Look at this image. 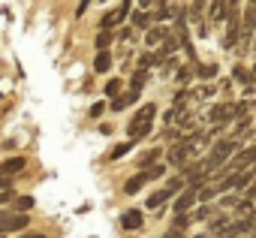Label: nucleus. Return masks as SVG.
Segmentation results:
<instances>
[{
	"label": "nucleus",
	"instance_id": "nucleus-1",
	"mask_svg": "<svg viewBox=\"0 0 256 238\" xmlns=\"http://www.w3.org/2000/svg\"><path fill=\"white\" fill-rule=\"evenodd\" d=\"M154 114H157V106L154 102H145L136 114H133V121L130 127H126V133H130V142H139L151 133V124H154Z\"/></svg>",
	"mask_w": 256,
	"mask_h": 238
},
{
	"label": "nucleus",
	"instance_id": "nucleus-2",
	"mask_svg": "<svg viewBox=\"0 0 256 238\" xmlns=\"http://www.w3.org/2000/svg\"><path fill=\"white\" fill-rule=\"evenodd\" d=\"M232 154H235V142H232V139H220V142L211 148V154L205 157V163H202V175H208V172H214V169L226 166Z\"/></svg>",
	"mask_w": 256,
	"mask_h": 238
},
{
	"label": "nucleus",
	"instance_id": "nucleus-3",
	"mask_svg": "<svg viewBox=\"0 0 256 238\" xmlns=\"http://www.w3.org/2000/svg\"><path fill=\"white\" fill-rule=\"evenodd\" d=\"M256 163V148H244V151H238L226 166H223V172L226 175H235V172H247L250 166Z\"/></svg>",
	"mask_w": 256,
	"mask_h": 238
},
{
	"label": "nucleus",
	"instance_id": "nucleus-4",
	"mask_svg": "<svg viewBox=\"0 0 256 238\" xmlns=\"http://www.w3.org/2000/svg\"><path fill=\"white\" fill-rule=\"evenodd\" d=\"M30 226V217L28 214H16V211H4L0 214V235H6V232H22Z\"/></svg>",
	"mask_w": 256,
	"mask_h": 238
},
{
	"label": "nucleus",
	"instance_id": "nucleus-5",
	"mask_svg": "<svg viewBox=\"0 0 256 238\" xmlns=\"http://www.w3.org/2000/svg\"><path fill=\"white\" fill-rule=\"evenodd\" d=\"M193 154H196V142H193V139H184V142H178V145L169 151V163H172V166H184L187 157H193Z\"/></svg>",
	"mask_w": 256,
	"mask_h": 238
},
{
	"label": "nucleus",
	"instance_id": "nucleus-6",
	"mask_svg": "<svg viewBox=\"0 0 256 238\" xmlns=\"http://www.w3.org/2000/svg\"><path fill=\"white\" fill-rule=\"evenodd\" d=\"M241 112H244V106H214V108L208 112V118H211L217 127H223L226 121H232V118L241 114Z\"/></svg>",
	"mask_w": 256,
	"mask_h": 238
},
{
	"label": "nucleus",
	"instance_id": "nucleus-7",
	"mask_svg": "<svg viewBox=\"0 0 256 238\" xmlns=\"http://www.w3.org/2000/svg\"><path fill=\"white\" fill-rule=\"evenodd\" d=\"M126 12H130V4H120L118 10H112V12H106V16H102V22H100V28L112 34V28H114V24H120V22L126 18Z\"/></svg>",
	"mask_w": 256,
	"mask_h": 238
},
{
	"label": "nucleus",
	"instance_id": "nucleus-8",
	"mask_svg": "<svg viewBox=\"0 0 256 238\" xmlns=\"http://www.w3.org/2000/svg\"><path fill=\"white\" fill-rule=\"evenodd\" d=\"M24 157L22 154H16V157H10V160H4V163H0V175H4V178H12L16 172H22L24 169Z\"/></svg>",
	"mask_w": 256,
	"mask_h": 238
},
{
	"label": "nucleus",
	"instance_id": "nucleus-9",
	"mask_svg": "<svg viewBox=\"0 0 256 238\" xmlns=\"http://www.w3.org/2000/svg\"><path fill=\"white\" fill-rule=\"evenodd\" d=\"M139 226H142V211H139V208L126 211V214L120 217V229H126V232H133V229H139Z\"/></svg>",
	"mask_w": 256,
	"mask_h": 238
},
{
	"label": "nucleus",
	"instance_id": "nucleus-10",
	"mask_svg": "<svg viewBox=\"0 0 256 238\" xmlns=\"http://www.w3.org/2000/svg\"><path fill=\"white\" fill-rule=\"evenodd\" d=\"M256 30V4H247L244 10V40H250Z\"/></svg>",
	"mask_w": 256,
	"mask_h": 238
},
{
	"label": "nucleus",
	"instance_id": "nucleus-11",
	"mask_svg": "<svg viewBox=\"0 0 256 238\" xmlns=\"http://www.w3.org/2000/svg\"><path fill=\"white\" fill-rule=\"evenodd\" d=\"M142 184H148V172H139V175H133L130 181L124 184V193H126V196H136V193L142 190Z\"/></svg>",
	"mask_w": 256,
	"mask_h": 238
},
{
	"label": "nucleus",
	"instance_id": "nucleus-12",
	"mask_svg": "<svg viewBox=\"0 0 256 238\" xmlns=\"http://www.w3.org/2000/svg\"><path fill=\"white\" fill-rule=\"evenodd\" d=\"M208 10H211V22H223V18H229L226 12H232V10H238V6H235V4H211Z\"/></svg>",
	"mask_w": 256,
	"mask_h": 238
},
{
	"label": "nucleus",
	"instance_id": "nucleus-13",
	"mask_svg": "<svg viewBox=\"0 0 256 238\" xmlns=\"http://www.w3.org/2000/svg\"><path fill=\"white\" fill-rule=\"evenodd\" d=\"M169 199H175V196H172V193H169V190L163 187V190H157V193H151V196H148L145 208H160V205H166Z\"/></svg>",
	"mask_w": 256,
	"mask_h": 238
},
{
	"label": "nucleus",
	"instance_id": "nucleus-14",
	"mask_svg": "<svg viewBox=\"0 0 256 238\" xmlns=\"http://www.w3.org/2000/svg\"><path fill=\"white\" fill-rule=\"evenodd\" d=\"M235 42H238V16H229V30H226L223 46L226 48H235Z\"/></svg>",
	"mask_w": 256,
	"mask_h": 238
},
{
	"label": "nucleus",
	"instance_id": "nucleus-15",
	"mask_svg": "<svg viewBox=\"0 0 256 238\" xmlns=\"http://www.w3.org/2000/svg\"><path fill=\"white\" fill-rule=\"evenodd\" d=\"M157 160H160V148H151L148 154H142V160H136L139 166H142V172H148V169H154L157 166Z\"/></svg>",
	"mask_w": 256,
	"mask_h": 238
},
{
	"label": "nucleus",
	"instance_id": "nucleus-16",
	"mask_svg": "<svg viewBox=\"0 0 256 238\" xmlns=\"http://www.w3.org/2000/svg\"><path fill=\"white\" fill-rule=\"evenodd\" d=\"M139 100V94H124V96H118V100H112V112H120V108H126V106H130V102H136Z\"/></svg>",
	"mask_w": 256,
	"mask_h": 238
},
{
	"label": "nucleus",
	"instance_id": "nucleus-17",
	"mask_svg": "<svg viewBox=\"0 0 256 238\" xmlns=\"http://www.w3.org/2000/svg\"><path fill=\"white\" fill-rule=\"evenodd\" d=\"M108 66H112V54H108V52H96L94 70H96V72H108Z\"/></svg>",
	"mask_w": 256,
	"mask_h": 238
},
{
	"label": "nucleus",
	"instance_id": "nucleus-18",
	"mask_svg": "<svg viewBox=\"0 0 256 238\" xmlns=\"http://www.w3.org/2000/svg\"><path fill=\"white\" fill-rule=\"evenodd\" d=\"M16 214H28L30 208H34V196H16Z\"/></svg>",
	"mask_w": 256,
	"mask_h": 238
},
{
	"label": "nucleus",
	"instance_id": "nucleus-19",
	"mask_svg": "<svg viewBox=\"0 0 256 238\" xmlns=\"http://www.w3.org/2000/svg\"><path fill=\"white\" fill-rule=\"evenodd\" d=\"M133 151V142H124V145H114L112 148V154H108V160H120V157H126Z\"/></svg>",
	"mask_w": 256,
	"mask_h": 238
},
{
	"label": "nucleus",
	"instance_id": "nucleus-20",
	"mask_svg": "<svg viewBox=\"0 0 256 238\" xmlns=\"http://www.w3.org/2000/svg\"><path fill=\"white\" fill-rule=\"evenodd\" d=\"M196 76L199 78H214L217 76V64H199L196 66Z\"/></svg>",
	"mask_w": 256,
	"mask_h": 238
},
{
	"label": "nucleus",
	"instance_id": "nucleus-21",
	"mask_svg": "<svg viewBox=\"0 0 256 238\" xmlns=\"http://www.w3.org/2000/svg\"><path fill=\"white\" fill-rule=\"evenodd\" d=\"M163 40H166V30H163V28H151L145 42H148V46H157V42H163Z\"/></svg>",
	"mask_w": 256,
	"mask_h": 238
},
{
	"label": "nucleus",
	"instance_id": "nucleus-22",
	"mask_svg": "<svg viewBox=\"0 0 256 238\" xmlns=\"http://www.w3.org/2000/svg\"><path fill=\"white\" fill-rule=\"evenodd\" d=\"M112 34L108 30H100V36H96V52H108V46H112Z\"/></svg>",
	"mask_w": 256,
	"mask_h": 238
},
{
	"label": "nucleus",
	"instance_id": "nucleus-23",
	"mask_svg": "<svg viewBox=\"0 0 256 238\" xmlns=\"http://www.w3.org/2000/svg\"><path fill=\"white\" fill-rule=\"evenodd\" d=\"M232 78H235V82H241V84H250V82H253V76H250V72H247V70H244L241 64H238V66L232 70Z\"/></svg>",
	"mask_w": 256,
	"mask_h": 238
},
{
	"label": "nucleus",
	"instance_id": "nucleus-24",
	"mask_svg": "<svg viewBox=\"0 0 256 238\" xmlns=\"http://www.w3.org/2000/svg\"><path fill=\"white\" fill-rule=\"evenodd\" d=\"M102 90H106V96L118 100V96H120V78H108V84H106Z\"/></svg>",
	"mask_w": 256,
	"mask_h": 238
},
{
	"label": "nucleus",
	"instance_id": "nucleus-25",
	"mask_svg": "<svg viewBox=\"0 0 256 238\" xmlns=\"http://www.w3.org/2000/svg\"><path fill=\"white\" fill-rule=\"evenodd\" d=\"M133 22H136V28H148V24H151V16H148V12H136Z\"/></svg>",
	"mask_w": 256,
	"mask_h": 238
},
{
	"label": "nucleus",
	"instance_id": "nucleus-26",
	"mask_svg": "<svg viewBox=\"0 0 256 238\" xmlns=\"http://www.w3.org/2000/svg\"><path fill=\"white\" fill-rule=\"evenodd\" d=\"M169 12H172V6H157V16H154V18H157V22H166Z\"/></svg>",
	"mask_w": 256,
	"mask_h": 238
},
{
	"label": "nucleus",
	"instance_id": "nucleus-27",
	"mask_svg": "<svg viewBox=\"0 0 256 238\" xmlns=\"http://www.w3.org/2000/svg\"><path fill=\"white\" fill-rule=\"evenodd\" d=\"M102 112H106V102H94V106H90V112H88V114H90V118H100V114H102Z\"/></svg>",
	"mask_w": 256,
	"mask_h": 238
},
{
	"label": "nucleus",
	"instance_id": "nucleus-28",
	"mask_svg": "<svg viewBox=\"0 0 256 238\" xmlns=\"http://www.w3.org/2000/svg\"><path fill=\"white\" fill-rule=\"evenodd\" d=\"M163 166H154V169H148V181H154V178H163Z\"/></svg>",
	"mask_w": 256,
	"mask_h": 238
},
{
	"label": "nucleus",
	"instance_id": "nucleus-29",
	"mask_svg": "<svg viewBox=\"0 0 256 238\" xmlns=\"http://www.w3.org/2000/svg\"><path fill=\"white\" fill-rule=\"evenodd\" d=\"M238 214H253V202H238Z\"/></svg>",
	"mask_w": 256,
	"mask_h": 238
},
{
	"label": "nucleus",
	"instance_id": "nucleus-30",
	"mask_svg": "<svg viewBox=\"0 0 256 238\" xmlns=\"http://www.w3.org/2000/svg\"><path fill=\"white\" fill-rule=\"evenodd\" d=\"M187 223H190V217H187V214H178V217H175V226H172V229H184Z\"/></svg>",
	"mask_w": 256,
	"mask_h": 238
},
{
	"label": "nucleus",
	"instance_id": "nucleus-31",
	"mask_svg": "<svg viewBox=\"0 0 256 238\" xmlns=\"http://www.w3.org/2000/svg\"><path fill=\"white\" fill-rule=\"evenodd\" d=\"M211 211H214L211 205H205V208H199V211H196V220H205V217H211Z\"/></svg>",
	"mask_w": 256,
	"mask_h": 238
},
{
	"label": "nucleus",
	"instance_id": "nucleus-32",
	"mask_svg": "<svg viewBox=\"0 0 256 238\" xmlns=\"http://www.w3.org/2000/svg\"><path fill=\"white\" fill-rule=\"evenodd\" d=\"M6 190H12V178H4V175H0V193H6Z\"/></svg>",
	"mask_w": 256,
	"mask_h": 238
},
{
	"label": "nucleus",
	"instance_id": "nucleus-33",
	"mask_svg": "<svg viewBox=\"0 0 256 238\" xmlns=\"http://www.w3.org/2000/svg\"><path fill=\"white\" fill-rule=\"evenodd\" d=\"M166 238H184V232H181V229H169Z\"/></svg>",
	"mask_w": 256,
	"mask_h": 238
},
{
	"label": "nucleus",
	"instance_id": "nucleus-34",
	"mask_svg": "<svg viewBox=\"0 0 256 238\" xmlns=\"http://www.w3.org/2000/svg\"><path fill=\"white\" fill-rule=\"evenodd\" d=\"M253 196H256V181H253V184H250V187H247V202H250V199H253Z\"/></svg>",
	"mask_w": 256,
	"mask_h": 238
},
{
	"label": "nucleus",
	"instance_id": "nucleus-35",
	"mask_svg": "<svg viewBox=\"0 0 256 238\" xmlns=\"http://www.w3.org/2000/svg\"><path fill=\"white\" fill-rule=\"evenodd\" d=\"M18 238H46L42 232H24V235H18Z\"/></svg>",
	"mask_w": 256,
	"mask_h": 238
},
{
	"label": "nucleus",
	"instance_id": "nucleus-36",
	"mask_svg": "<svg viewBox=\"0 0 256 238\" xmlns=\"http://www.w3.org/2000/svg\"><path fill=\"white\" fill-rule=\"evenodd\" d=\"M250 76H253V78H256V70H253V72H250Z\"/></svg>",
	"mask_w": 256,
	"mask_h": 238
},
{
	"label": "nucleus",
	"instance_id": "nucleus-37",
	"mask_svg": "<svg viewBox=\"0 0 256 238\" xmlns=\"http://www.w3.org/2000/svg\"><path fill=\"white\" fill-rule=\"evenodd\" d=\"M0 238H6V235H0Z\"/></svg>",
	"mask_w": 256,
	"mask_h": 238
},
{
	"label": "nucleus",
	"instance_id": "nucleus-38",
	"mask_svg": "<svg viewBox=\"0 0 256 238\" xmlns=\"http://www.w3.org/2000/svg\"><path fill=\"white\" fill-rule=\"evenodd\" d=\"M253 226H256V220H253Z\"/></svg>",
	"mask_w": 256,
	"mask_h": 238
}]
</instances>
